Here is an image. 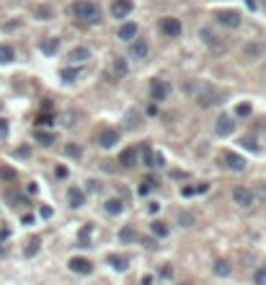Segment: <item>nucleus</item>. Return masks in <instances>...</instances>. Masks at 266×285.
<instances>
[{
    "mask_svg": "<svg viewBox=\"0 0 266 285\" xmlns=\"http://www.w3.org/2000/svg\"><path fill=\"white\" fill-rule=\"evenodd\" d=\"M70 11L83 24H98V21H101V8H98L93 0H75L70 5Z\"/></svg>",
    "mask_w": 266,
    "mask_h": 285,
    "instance_id": "obj_1",
    "label": "nucleus"
},
{
    "mask_svg": "<svg viewBox=\"0 0 266 285\" xmlns=\"http://www.w3.org/2000/svg\"><path fill=\"white\" fill-rule=\"evenodd\" d=\"M220 163H222L227 171H235V174L246 171V166H248V161L243 158L240 153H235V151H222L220 153Z\"/></svg>",
    "mask_w": 266,
    "mask_h": 285,
    "instance_id": "obj_2",
    "label": "nucleus"
},
{
    "mask_svg": "<svg viewBox=\"0 0 266 285\" xmlns=\"http://www.w3.org/2000/svg\"><path fill=\"white\" fill-rule=\"evenodd\" d=\"M222 101V94L217 91V88H212V86H202L199 88V94H196V104L199 107H215V104H220Z\"/></svg>",
    "mask_w": 266,
    "mask_h": 285,
    "instance_id": "obj_3",
    "label": "nucleus"
},
{
    "mask_svg": "<svg viewBox=\"0 0 266 285\" xmlns=\"http://www.w3.org/2000/svg\"><path fill=\"white\" fill-rule=\"evenodd\" d=\"M233 202L238 207H243V210H251L256 205L253 190H251V187H235V190H233Z\"/></svg>",
    "mask_w": 266,
    "mask_h": 285,
    "instance_id": "obj_4",
    "label": "nucleus"
},
{
    "mask_svg": "<svg viewBox=\"0 0 266 285\" xmlns=\"http://www.w3.org/2000/svg\"><path fill=\"white\" fill-rule=\"evenodd\" d=\"M168 94H171L168 80H163V78H153V80H150V99H153V101H165V99H168Z\"/></svg>",
    "mask_w": 266,
    "mask_h": 285,
    "instance_id": "obj_5",
    "label": "nucleus"
},
{
    "mask_svg": "<svg viewBox=\"0 0 266 285\" xmlns=\"http://www.w3.org/2000/svg\"><path fill=\"white\" fill-rule=\"evenodd\" d=\"M199 39H202L204 44H207V47H209L212 52H225V49H227V47H225V42H220V39H217V34L212 32V29H207V26H204L202 32H199Z\"/></svg>",
    "mask_w": 266,
    "mask_h": 285,
    "instance_id": "obj_6",
    "label": "nucleus"
},
{
    "mask_svg": "<svg viewBox=\"0 0 266 285\" xmlns=\"http://www.w3.org/2000/svg\"><path fill=\"white\" fill-rule=\"evenodd\" d=\"M117 142H119V130H114V127H103V130L98 132V145L106 148V151L114 148Z\"/></svg>",
    "mask_w": 266,
    "mask_h": 285,
    "instance_id": "obj_7",
    "label": "nucleus"
},
{
    "mask_svg": "<svg viewBox=\"0 0 266 285\" xmlns=\"http://www.w3.org/2000/svg\"><path fill=\"white\" fill-rule=\"evenodd\" d=\"M161 32L165 34V36H181V21L178 18H173V16H165V18H161Z\"/></svg>",
    "mask_w": 266,
    "mask_h": 285,
    "instance_id": "obj_8",
    "label": "nucleus"
},
{
    "mask_svg": "<svg viewBox=\"0 0 266 285\" xmlns=\"http://www.w3.org/2000/svg\"><path fill=\"white\" fill-rule=\"evenodd\" d=\"M217 21L222 26H227V29H238L240 26V13L238 11H220L217 13Z\"/></svg>",
    "mask_w": 266,
    "mask_h": 285,
    "instance_id": "obj_9",
    "label": "nucleus"
},
{
    "mask_svg": "<svg viewBox=\"0 0 266 285\" xmlns=\"http://www.w3.org/2000/svg\"><path fill=\"white\" fill-rule=\"evenodd\" d=\"M137 34H140V29H137V24H121L119 26V32H117V39L119 42H132V39H137Z\"/></svg>",
    "mask_w": 266,
    "mask_h": 285,
    "instance_id": "obj_10",
    "label": "nucleus"
},
{
    "mask_svg": "<svg viewBox=\"0 0 266 285\" xmlns=\"http://www.w3.org/2000/svg\"><path fill=\"white\" fill-rule=\"evenodd\" d=\"M132 8H134L132 0H114L111 13H114V18H127L129 13H132Z\"/></svg>",
    "mask_w": 266,
    "mask_h": 285,
    "instance_id": "obj_11",
    "label": "nucleus"
},
{
    "mask_svg": "<svg viewBox=\"0 0 266 285\" xmlns=\"http://www.w3.org/2000/svg\"><path fill=\"white\" fill-rule=\"evenodd\" d=\"M129 57L132 60H145L148 57V42L145 39H132V44H129Z\"/></svg>",
    "mask_w": 266,
    "mask_h": 285,
    "instance_id": "obj_12",
    "label": "nucleus"
},
{
    "mask_svg": "<svg viewBox=\"0 0 266 285\" xmlns=\"http://www.w3.org/2000/svg\"><path fill=\"white\" fill-rule=\"evenodd\" d=\"M233 130H235V122H233V117L222 114V117L217 119V125H215V132L220 135V138H227V135H233Z\"/></svg>",
    "mask_w": 266,
    "mask_h": 285,
    "instance_id": "obj_13",
    "label": "nucleus"
},
{
    "mask_svg": "<svg viewBox=\"0 0 266 285\" xmlns=\"http://www.w3.org/2000/svg\"><path fill=\"white\" fill-rule=\"evenodd\" d=\"M70 269H73V272H78V275H90V272H93V265H90L86 257H73L70 259Z\"/></svg>",
    "mask_w": 266,
    "mask_h": 285,
    "instance_id": "obj_14",
    "label": "nucleus"
},
{
    "mask_svg": "<svg viewBox=\"0 0 266 285\" xmlns=\"http://www.w3.org/2000/svg\"><path fill=\"white\" fill-rule=\"evenodd\" d=\"M137 156H140L137 148H124V151L119 153V163H121L124 169H132L134 163H137Z\"/></svg>",
    "mask_w": 266,
    "mask_h": 285,
    "instance_id": "obj_15",
    "label": "nucleus"
},
{
    "mask_svg": "<svg viewBox=\"0 0 266 285\" xmlns=\"http://www.w3.org/2000/svg\"><path fill=\"white\" fill-rule=\"evenodd\" d=\"M176 223H178L181 228H194V226H196V215L192 213V210H178Z\"/></svg>",
    "mask_w": 266,
    "mask_h": 285,
    "instance_id": "obj_16",
    "label": "nucleus"
},
{
    "mask_svg": "<svg viewBox=\"0 0 266 285\" xmlns=\"http://www.w3.org/2000/svg\"><path fill=\"white\" fill-rule=\"evenodd\" d=\"M67 202H70V207H83L86 205V192L78 190V187L67 190Z\"/></svg>",
    "mask_w": 266,
    "mask_h": 285,
    "instance_id": "obj_17",
    "label": "nucleus"
},
{
    "mask_svg": "<svg viewBox=\"0 0 266 285\" xmlns=\"http://www.w3.org/2000/svg\"><path fill=\"white\" fill-rule=\"evenodd\" d=\"M67 60H70V63H86V60H90V49L88 47H73Z\"/></svg>",
    "mask_w": 266,
    "mask_h": 285,
    "instance_id": "obj_18",
    "label": "nucleus"
},
{
    "mask_svg": "<svg viewBox=\"0 0 266 285\" xmlns=\"http://www.w3.org/2000/svg\"><path fill=\"white\" fill-rule=\"evenodd\" d=\"M109 265L117 269V272H124V269H129V259L124 254H109Z\"/></svg>",
    "mask_w": 266,
    "mask_h": 285,
    "instance_id": "obj_19",
    "label": "nucleus"
},
{
    "mask_svg": "<svg viewBox=\"0 0 266 285\" xmlns=\"http://www.w3.org/2000/svg\"><path fill=\"white\" fill-rule=\"evenodd\" d=\"M119 241L121 244H134V241H140V236H137V231H134V226H124L119 231Z\"/></svg>",
    "mask_w": 266,
    "mask_h": 285,
    "instance_id": "obj_20",
    "label": "nucleus"
},
{
    "mask_svg": "<svg viewBox=\"0 0 266 285\" xmlns=\"http://www.w3.org/2000/svg\"><path fill=\"white\" fill-rule=\"evenodd\" d=\"M34 138H36V142H39V145H44V148H49L52 142H55V135L47 132V130H42V127H36V130H34Z\"/></svg>",
    "mask_w": 266,
    "mask_h": 285,
    "instance_id": "obj_21",
    "label": "nucleus"
},
{
    "mask_svg": "<svg viewBox=\"0 0 266 285\" xmlns=\"http://www.w3.org/2000/svg\"><path fill=\"white\" fill-rule=\"evenodd\" d=\"M258 55H264V44H258V42H251L243 47V57H248V60H256Z\"/></svg>",
    "mask_w": 266,
    "mask_h": 285,
    "instance_id": "obj_22",
    "label": "nucleus"
},
{
    "mask_svg": "<svg viewBox=\"0 0 266 285\" xmlns=\"http://www.w3.org/2000/svg\"><path fill=\"white\" fill-rule=\"evenodd\" d=\"M13 60H16V49H13L11 44H0V63L8 65V63H13Z\"/></svg>",
    "mask_w": 266,
    "mask_h": 285,
    "instance_id": "obj_23",
    "label": "nucleus"
},
{
    "mask_svg": "<svg viewBox=\"0 0 266 285\" xmlns=\"http://www.w3.org/2000/svg\"><path fill=\"white\" fill-rule=\"evenodd\" d=\"M39 49L44 52V55H55V52L59 49V39H55V36H49V39H44L39 44Z\"/></svg>",
    "mask_w": 266,
    "mask_h": 285,
    "instance_id": "obj_24",
    "label": "nucleus"
},
{
    "mask_svg": "<svg viewBox=\"0 0 266 285\" xmlns=\"http://www.w3.org/2000/svg\"><path fill=\"white\" fill-rule=\"evenodd\" d=\"M150 234L158 236V238H165V236H168V226H165L163 221H153V223H150Z\"/></svg>",
    "mask_w": 266,
    "mask_h": 285,
    "instance_id": "obj_25",
    "label": "nucleus"
},
{
    "mask_svg": "<svg viewBox=\"0 0 266 285\" xmlns=\"http://www.w3.org/2000/svg\"><path fill=\"white\" fill-rule=\"evenodd\" d=\"M121 210H124V202H121V200H117V197L106 200V213H109V215H119Z\"/></svg>",
    "mask_w": 266,
    "mask_h": 285,
    "instance_id": "obj_26",
    "label": "nucleus"
},
{
    "mask_svg": "<svg viewBox=\"0 0 266 285\" xmlns=\"http://www.w3.org/2000/svg\"><path fill=\"white\" fill-rule=\"evenodd\" d=\"M230 272H233V269H230V262H227V259H217L215 262V275L217 277H227Z\"/></svg>",
    "mask_w": 266,
    "mask_h": 285,
    "instance_id": "obj_27",
    "label": "nucleus"
},
{
    "mask_svg": "<svg viewBox=\"0 0 266 285\" xmlns=\"http://www.w3.org/2000/svg\"><path fill=\"white\" fill-rule=\"evenodd\" d=\"M39 246H42V238L31 236V238H29V244H26V249H24V254H26V257H34V254L39 252Z\"/></svg>",
    "mask_w": 266,
    "mask_h": 285,
    "instance_id": "obj_28",
    "label": "nucleus"
},
{
    "mask_svg": "<svg viewBox=\"0 0 266 285\" xmlns=\"http://www.w3.org/2000/svg\"><path fill=\"white\" fill-rule=\"evenodd\" d=\"M127 70H129V67H127V60H124V57L114 60V76H117V78H124Z\"/></svg>",
    "mask_w": 266,
    "mask_h": 285,
    "instance_id": "obj_29",
    "label": "nucleus"
},
{
    "mask_svg": "<svg viewBox=\"0 0 266 285\" xmlns=\"http://www.w3.org/2000/svg\"><path fill=\"white\" fill-rule=\"evenodd\" d=\"M155 187H158V179H153V176H150L148 182H142V184L137 187V194H140V197H145V194H148L150 190H155Z\"/></svg>",
    "mask_w": 266,
    "mask_h": 285,
    "instance_id": "obj_30",
    "label": "nucleus"
},
{
    "mask_svg": "<svg viewBox=\"0 0 266 285\" xmlns=\"http://www.w3.org/2000/svg\"><path fill=\"white\" fill-rule=\"evenodd\" d=\"M65 156H67V158H80L83 151H80V145H75V142H67V145H65Z\"/></svg>",
    "mask_w": 266,
    "mask_h": 285,
    "instance_id": "obj_31",
    "label": "nucleus"
},
{
    "mask_svg": "<svg viewBox=\"0 0 266 285\" xmlns=\"http://www.w3.org/2000/svg\"><path fill=\"white\" fill-rule=\"evenodd\" d=\"M5 200L11 202V207H21V202H24V197H21L18 192H13V190H8V192H5Z\"/></svg>",
    "mask_w": 266,
    "mask_h": 285,
    "instance_id": "obj_32",
    "label": "nucleus"
},
{
    "mask_svg": "<svg viewBox=\"0 0 266 285\" xmlns=\"http://www.w3.org/2000/svg\"><path fill=\"white\" fill-rule=\"evenodd\" d=\"M142 166H153V151H150V145L145 142V145H142Z\"/></svg>",
    "mask_w": 266,
    "mask_h": 285,
    "instance_id": "obj_33",
    "label": "nucleus"
},
{
    "mask_svg": "<svg viewBox=\"0 0 266 285\" xmlns=\"http://www.w3.org/2000/svg\"><path fill=\"white\" fill-rule=\"evenodd\" d=\"M75 78H78V67H65V70H62V80H65V83H73Z\"/></svg>",
    "mask_w": 266,
    "mask_h": 285,
    "instance_id": "obj_34",
    "label": "nucleus"
},
{
    "mask_svg": "<svg viewBox=\"0 0 266 285\" xmlns=\"http://www.w3.org/2000/svg\"><path fill=\"white\" fill-rule=\"evenodd\" d=\"M0 176H3L5 182H13V179H16V169H11V166H0Z\"/></svg>",
    "mask_w": 266,
    "mask_h": 285,
    "instance_id": "obj_35",
    "label": "nucleus"
},
{
    "mask_svg": "<svg viewBox=\"0 0 266 285\" xmlns=\"http://www.w3.org/2000/svg\"><path fill=\"white\" fill-rule=\"evenodd\" d=\"M240 145L246 148V151H251V153H258V145H256V140H253V138H243V140H240Z\"/></svg>",
    "mask_w": 266,
    "mask_h": 285,
    "instance_id": "obj_36",
    "label": "nucleus"
},
{
    "mask_svg": "<svg viewBox=\"0 0 266 285\" xmlns=\"http://www.w3.org/2000/svg\"><path fill=\"white\" fill-rule=\"evenodd\" d=\"M90 231H93V226H90V223H88V226H83V231H80V244L83 246H88V238H90Z\"/></svg>",
    "mask_w": 266,
    "mask_h": 285,
    "instance_id": "obj_37",
    "label": "nucleus"
},
{
    "mask_svg": "<svg viewBox=\"0 0 266 285\" xmlns=\"http://www.w3.org/2000/svg\"><path fill=\"white\" fill-rule=\"evenodd\" d=\"M253 283H256V285H266V267H258V269H256Z\"/></svg>",
    "mask_w": 266,
    "mask_h": 285,
    "instance_id": "obj_38",
    "label": "nucleus"
},
{
    "mask_svg": "<svg viewBox=\"0 0 266 285\" xmlns=\"http://www.w3.org/2000/svg\"><path fill=\"white\" fill-rule=\"evenodd\" d=\"M52 122H55V119H52L49 114H39V117H36V127H49Z\"/></svg>",
    "mask_w": 266,
    "mask_h": 285,
    "instance_id": "obj_39",
    "label": "nucleus"
},
{
    "mask_svg": "<svg viewBox=\"0 0 266 285\" xmlns=\"http://www.w3.org/2000/svg\"><path fill=\"white\" fill-rule=\"evenodd\" d=\"M253 197L261 200V202H266V184H258V187H256V190H253Z\"/></svg>",
    "mask_w": 266,
    "mask_h": 285,
    "instance_id": "obj_40",
    "label": "nucleus"
},
{
    "mask_svg": "<svg viewBox=\"0 0 266 285\" xmlns=\"http://www.w3.org/2000/svg\"><path fill=\"white\" fill-rule=\"evenodd\" d=\"M235 114H238V117H248V114H251V104H238Z\"/></svg>",
    "mask_w": 266,
    "mask_h": 285,
    "instance_id": "obj_41",
    "label": "nucleus"
},
{
    "mask_svg": "<svg viewBox=\"0 0 266 285\" xmlns=\"http://www.w3.org/2000/svg\"><path fill=\"white\" fill-rule=\"evenodd\" d=\"M86 190H88V192H101V182H96V179H88V182H86Z\"/></svg>",
    "mask_w": 266,
    "mask_h": 285,
    "instance_id": "obj_42",
    "label": "nucleus"
},
{
    "mask_svg": "<svg viewBox=\"0 0 266 285\" xmlns=\"http://www.w3.org/2000/svg\"><path fill=\"white\" fill-rule=\"evenodd\" d=\"M5 138H8V122L0 117V140H5Z\"/></svg>",
    "mask_w": 266,
    "mask_h": 285,
    "instance_id": "obj_43",
    "label": "nucleus"
},
{
    "mask_svg": "<svg viewBox=\"0 0 266 285\" xmlns=\"http://www.w3.org/2000/svg\"><path fill=\"white\" fill-rule=\"evenodd\" d=\"M204 192H209V184L207 182H202L199 187H194V194H204Z\"/></svg>",
    "mask_w": 266,
    "mask_h": 285,
    "instance_id": "obj_44",
    "label": "nucleus"
},
{
    "mask_svg": "<svg viewBox=\"0 0 266 285\" xmlns=\"http://www.w3.org/2000/svg\"><path fill=\"white\" fill-rule=\"evenodd\" d=\"M18 156H21V158H29V156H31V148H29V145H21V148H18Z\"/></svg>",
    "mask_w": 266,
    "mask_h": 285,
    "instance_id": "obj_45",
    "label": "nucleus"
},
{
    "mask_svg": "<svg viewBox=\"0 0 266 285\" xmlns=\"http://www.w3.org/2000/svg\"><path fill=\"white\" fill-rule=\"evenodd\" d=\"M55 176H57V179H65V176H67V169H65V166H57V169H55Z\"/></svg>",
    "mask_w": 266,
    "mask_h": 285,
    "instance_id": "obj_46",
    "label": "nucleus"
},
{
    "mask_svg": "<svg viewBox=\"0 0 266 285\" xmlns=\"http://www.w3.org/2000/svg\"><path fill=\"white\" fill-rule=\"evenodd\" d=\"M161 272H163V277H168V280L173 277V269H171V265H163V269H161Z\"/></svg>",
    "mask_w": 266,
    "mask_h": 285,
    "instance_id": "obj_47",
    "label": "nucleus"
},
{
    "mask_svg": "<svg viewBox=\"0 0 266 285\" xmlns=\"http://www.w3.org/2000/svg\"><path fill=\"white\" fill-rule=\"evenodd\" d=\"M148 210H150V213H153V215H155V213H158V210H161V202H150V207H148Z\"/></svg>",
    "mask_w": 266,
    "mask_h": 285,
    "instance_id": "obj_48",
    "label": "nucleus"
},
{
    "mask_svg": "<svg viewBox=\"0 0 266 285\" xmlns=\"http://www.w3.org/2000/svg\"><path fill=\"white\" fill-rule=\"evenodd\" d=\"M181 194H184V197H192V194H194V187H184V190H181Z\"/></svg>",
    "mask_w": 266,
    "mask_h": 285,
    "instance_id": "obj_49",
    "label": "nucleus"
},
{
    "mask_svg": "<svg viewBox=\"0 0 266 285\" xmlns=\"http://www.w3.org/2000/svg\"><path fill=\"white\" fill-rule=\"evenodd\" d=\"M39 213H42V218H49V215H52V207H47V205H44V207L39 210Z\"/></svg>",
    "mask_w": 266,
    "mask_h": 285,
    "instance_id": "obj_50",
    "label": "nucleus"
},
{
    "mask_svg": "<svg viewBox=\"0 0 266 285\" xmlns=\"http://www.w3.org/2000/svg\"><path fill=\"white\" fill-rule=\"evenodd\" d=\"M142 244H145L148 249H155V241H153V238H142Z\"/></svg>",
    "mask_w": 266,
    "mask_h": 285,
    "instance_id": "obj_51",
    "label": "nucleus"
},
{
    "mask_svg": "<svg viewBox=\"0 0 266 285\" xmlns=\"http://www.w3.org/2000/svg\"><path fill=\"white\" fill-rule=\"evenodd\" d=\"M142 285H153V277L145 275V277H142Z\"/></svg>",
    "mask_w": 266,
    "mask_h": 285,
    "instance_id": "obj_52",
    "label": "nucleus"
},
{
    "mask_svg": "<svg viewBox=\"0 0 266 285\" xmlns=\"http://www.w3.org/2000/svg\"><path fill=\"white\" fill-rule=\"evenodd\" d=\"M248 3V8H256V0H246Z\"/></svg>",
    "mask_w": 266,
    "mask_h": 285,
    "instance_id": "obj_53",
    "label": "nucleus"
},
{
    "mask_svg": "<svg viewBox=\"0 0 266 285\" xmlns=\"http://www.w3.org/2000/svg\"><path fill=\"white\" fill-rule=\"evenodd\" d=\"M181 285H192V283H181Z\"/></svg>",
    "mask_w": 266,
    "mask_h": 285,
    "instance_id": "obj_54",
    "label": "nucleus"
},
{
    "mask_svg": "<svg viewBox=\"0 0 266 285\" xmlns=\"http://www.w3.org/2000/svg\"><path fill=\"white\" fill-rule=\"evenodd\" d=\"M0 254H3V246H0Z\"/></svg>",
    "mask_w": 266,
    "mask_h": 285,
    "instance_id": "obj_55",
    "label": "nucleus"
}]
</instances>
